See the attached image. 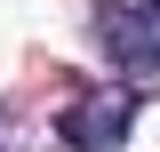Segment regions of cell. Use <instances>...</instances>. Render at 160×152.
Wrapping results in <instances>:
<instances>
[{"instance_id": "6da1fadb", "label": "cell", "mask_w": 160, "mask_h": 152, "mask_svg": "<svg viewBox=\"0 0 160 152\" xmlns=\"http://www.w3.org/2000/svg\"><path fill=\"white\" fill-rule=\"evenodd\" d=\"M96 40L120 72L160 64V0H96Z\"/></svg>"}, {"instance_id": "7a4b0ae2", "label": "cell", "mask_w": 160, "mask_h": 152, "mask_svg": "<svg viewBox=\"0 0 160 152\" xmlns=\"http://www.w3.org/2000/svg\"><path fill=\"white\" fill-rule=\"evenodd\" d=\"M128 128H136V88H88L72 112H64L72 152H120Z\"/></svg>"}]
</instances>
